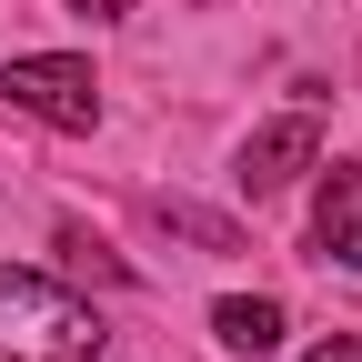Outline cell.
<instances>
[{"label":"cell","instance_id":"obj_1","mask_svg":"<svg viewBox=\"0 0 362 362\" xmlns=\"http://www.w3.org/2000/svg\"><path fill=\"white\" fill-rule=\"evenodd\" d=\"M111 332L81 292L40 282V272H11L0 262V362H90Z\"/></svg>","mask_w":362,"mask_h":362},{"label":"cell","instance_id":"obj_2","mask_svg":"<svg viewBox=\"0 0 362 362\" xmlns=\"http://www.w3.org/2000/svg\"><path fill=\"white\" fill-rule=\"evenodd\" d=\"M0 101L30 111V121H51V131H90L101 121V81H90V61H71V51H30V61L0 71Z\"/></svg>","mask_w":362,"mask_h":362},{"label":"cell","instance_id":"obj_3","mask_svg":"<svg viewBox=\"0 0 362 362\" xmlns=\"http://www.w3.org/2000/svg\"><path fill=\"white\" fill-rule=\"evenodd\" d=\"M312 151H322V121H312V111H282L272 131L242 141V192H282L292 171H312Z\"/></svg>","mask_w":362,"mask_h":362},{"label":"cell","instance_id":"obj_4","mask_svg":"<svg viewBox=\"0 0 362 362\" xmlns=\"http://www.w3.org/2000/svg\"><path fill=\"white\" fill-rule=\"evenodd\" d=\"M312 242H322V262H352L362 272V161H342L322 181V202H312Z\"/></svg>","mask_w":362,"mask_h":362},{"label":"cell","instance_id":"obj_5","mask_svg":"<svg viewBox=\"0 0 362 362\" xmlns=\"http://www.w3.org/2000/svg\"><path fill=\"white\" fill-rule=\"evenodd\" d=\"M211 332L232 342V352H282L292 322H282V302H242V292H232V302H211Z\"/></svg>","mask_w":362,"mask_h":362},{"label":"cell","instance_id":"obj_6","mask_svg":"<svg viewBox=\"0 0 362 362\" xmlns=\"http://www.w3.org/2000/svg\"><path fill=\"white\" fill-rule=\"evenodd\" d=\"M302 362H362V332H332L322 352H302Z\"/></svg>","mask_w":362,"mask_h":362},{"label":"cell","instance_id":"obj_7","mask_svg":"<svg viewBox=\"0 0 362 362\" xmlns=\"http://www.w3.org/2000/svg\"><path fill=\"white\" fill-rule=\"evenodd\" d=\"M71 11H90V21H121V11H131V0H71Z\"/></svg>","mask_w":362,"mask_h":362}]
</instances>
